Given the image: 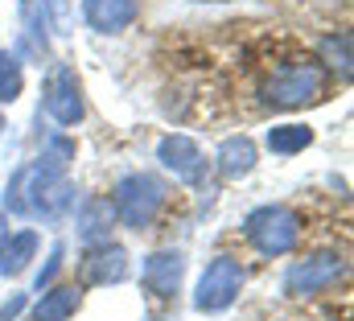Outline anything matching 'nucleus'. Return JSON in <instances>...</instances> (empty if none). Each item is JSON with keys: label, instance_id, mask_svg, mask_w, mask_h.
Returning <instances> with one entry per match:
<instances>
[{"label": "nucleus", "instance_id": "9d476101", "mask_svg": "<svg viewBox=\"0 0 354 321\" xmlns=\"http://www.w3.org/2000/svg\"><path fill=\"white\" fill-rule=\"evenodd\" d=\"M181 272H185V259H181L177 251H157V255H149V264H145V284H149V293H157V297H174L177 284H181Z\"/></svg>", "mask_w": 354, "mask_h": 321}, {"label": "nucleus", "instance_id": "6e6552de", "mask_svg": "<svg viewBox=\"0 0 354 321\" xmlns=\"http://www.w3.org/2000/svg\"><path fill=\"white\" fill-rule=\"evenodd\" d=\"M83 276H87V284H120V280L128 276V255H124V247L99 243L87 259H83Z\"/></svg>", "mask_w": 354, "mask_h": 321}, {"label": "nucleus", "instance_id": "4468645a", "mask_svg": "<svg viewBox=\"0 0 354 321\" xmlns=\"http://www.w3.org/2000/svg\"><path fill=\"white\" fill-rule=\"evenodd\" d=\"M33 251H37V235H33V231H21V235L4 239V247H0V272H4V276H17V272L29 264Z\"/></svg>", "mask_w": 354, "mask_h": 321}, {"label": "nucleus", "instance_id": "ddd939ff", "mask_svg": "<svg viewBox=\"0 0 354 321\" xmlns=\"http://www.w3.org/2000/svg\"><path fill=\"white\" fill-rule=\"evenodd\" d=\"M79 309V288L62 284V288H50L37 305H33V321H66Z\"/></svg>", "mask_w": 354, "mask_h": 321}, {"label": "nucleus", "instance_id": "20e7f679", "mask_svg": "<svg viewBox=\"0 0 354 321\" xmlns=\"http://www.w3.org/2000/svg\"><path fill=\"white\" fill-rule=\"evenodd\" d=\"M239 288H243V268H239V259L218 255L214 264H206V272H202V280H198V293H194V305H198L202 313H218V309H227V305L239 297Z\"/></svg>", "mask_w": 354, "mask_h": 321}, {"label": "nucleus", "instance_id": "39448f33", "mask_svg": "<svg viewBox=\"0 0 354 321\" xmlns=\"http://www.w3.org/2000/svg\"><path fill=\"white\" fill-rule=\"evenodd\" d=\"M342 272H346V264H342L338 255H313V259H301V264L288 268L284 288H288L292 297H313V293L330 288Z\"/></svg>", "mask_w": 354, "mask_h": 321}, {"label": "nucleus", "instance_id": "a211bd4d", "mask_svg": "<svg viewBox=\"0 0 354 321\" xmlns=\"http://www.w3.org/2000/svg\"><path fill=\"white\" fill-rule=\"evenodd\" d=\"M58 268H62V247H54V255H50V264H46V272L37 276V288H46V284L54 280V272H58Z\"/></svg>", "mask_w": 354, "mask_h": 321}, {"label": "nucleus", "instance_id": "2eb2a0df", "mask_svg": "<svg viewBox=\"0 0 354 321\" xmlns=\"http://www.w3.org/2000/svg\"><path fill=\"white\" fill-rule=\"evenodd\" d=\"M309 145H313V132L305 124H280V128L268 132V149L280 153V157H292V153H301Z\"/></svg>", "mask_w": 354, "mask_h": 321}, {"label": "nucleus", "instance_id": "dca6fc26", "mask_svg": "<svg viewBox=\"0 0 354 321\" xmlns=\"http://www.w3.org/2000/svg\"><path fill=\"white\" fill-rule=\"evenodd\" d=\"M17 95H21V62H17V54L0 50V99L12 103Z\"/></svg>", "mask_w": 354, "mask_h": 321}, {"label": "nucleus", "instance_id": "423d86ee", "mask_svg": "<svg viewBox=\"0 0 354 321\" xmlns=\"http://www.w3.org/2000/svg\"><path fill=\"white\" fill-rule=\"evenodd\" d=\"M157 160L185 185H202V177H206V157L189 136H165L157 145Z\"/></svg>", "mask_w": 354, "mask_h": 321}, {"label": "nucleus", "instance_id": "f257e3e1", "mask_svg": "<svg viewBox=\"0 0 354 321\" xmlns=\"http://www.w3.org/2000/svg\"><path fill=\"white\" fill-rule=\"evenodd\" d=\"M326 91V71L317 62H284L272 71V79L264 86V99L272 107H301V103H313L317 95Z\"/></svg>", "mask_w": 354, "mask_h": 321}, {"label": "nucleus", "instance_id": "7ed1b4c3", "mask_svg": "<svg viewBox=\"0 0 354 321\" xmlns=\"http://www.w3.org/2000/svg\"><path fill=\"white\" fill-rule=\"evenodd\" d=\"M248 239L256 243L264 255H284L301 239V219L288 206H260L248 219Z\"/></svg>", "mask_w": 354, "mask_h": 321}, {"label": "nucleus", "instance_id": "6ab92c4d", "mask_svg": "<svg viewBox=\"0 0 354 321\" xmlns=\"http://www.w3.org/2000/svg\"><path fill=\"white\" fill-rule=\"evenodd\" d=\"M0 128H4V120H0Z\"/></svg>", "mask_w": 354, "mask_h": 321}, {"label": "nucleus", "instance_id": "0eeeda50", "mask_svg": "<svg viewBox=\"0 0 354 321\" xmlns=\"http://www.w3.org/2000/svg\"><path fill=\"white\" fill-rule=\"evenodd\" d=\"M46 111L58 120V124H79L83 120V95H79V79L71 66H58L50 82H46Z\"/></svg>", "mask_w": 354, "mask_h": 321}, {"label": "nucleus", "instance_id": "f3484780", "mask_svg": "<svg viewBox=\"0 0 354 321\" xmlns=\"http://www.w3.org/2000/svg\"><path fill=\"white\" fill-rule=\"evenodd\" d=\"M322 54H326V66H334V71L351 75V37H346V33L326 37V42H322Z\"/></svg>", "mask_w": 354, "mask_h": 321}, {"label": "nucleus", "instance_id": "1a4fd4ad", "mask_svg": "<svg viewBox=\"0 0 354 321\" xmlns=\"http://www.w3.org/2000/svg\"><path fill=\"white\" fill-rule=\"evenodd\" d=\"M83 17L99 33H120L136 21V0H83Z\"/></svg>", "mask_w": 354, "mask_h": 321}, {"label": "nucleus", "instance_id": "9b49d317", "mask_svg": "<svg viewBox=\"0 0 354 321\" xmlns=\"http://www.w3.org/2000/svg\"><path fill=\"white\" fill-rule=\"evenodd\" d=\"M111 223H115L111 198H87L83 202V210H79V235L87 243H103L107 231H111Z\"/></svg>", "mask_w": 354, "mask_h": 321}, {"label": "nucleus", "instance_id": "f03ea898", "mask_svg": "<svg viewBox=\"0 0 354 321\" xmlns=\"http://www.w3.org/2000/svg\"><path fill=\"white\" fill-rule=\"evenodd\" d=\"M111 206H115V214L124 219V227L145 231V227L157 219V210L165 206V185H161L157 177H149V173H128V177L115 185Z\"/></svg>", "mask_w": 354, "mask_h": 321}, {"label": "nucleus", "instance_id": "f8f14e48", "mask_svg": "<svg viewBox=\"0 0 354 321\" xmlns=\"http://www.w3.org/2000/svg\"><path fill=\"white\" fill-rule=\"evenodd\" d=\"M218 169L227 173V177H243V173H252V165H256V145L248 140V136H227L223 145H218Z\"/></svg>", "mask_w": 354, "mask_h": 321}]
</instances>
